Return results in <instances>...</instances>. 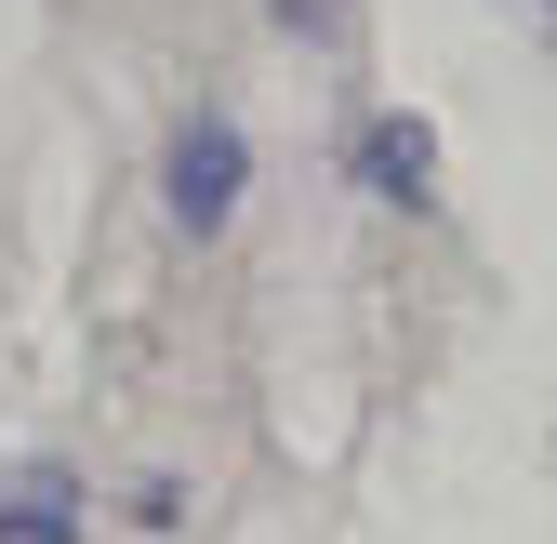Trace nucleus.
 Listing matches in <instances>:
<instances>
[{"label": "nucleus", "instance_id": "nucleus-1", "mask_svg": "<svg viewBox=\"0 0 557 544\" xmlns=\"http://www.w3.org/2000/svg\"><path fill=\"white\" fill-rule=\"evenodd\" d=\"M173 213H186L199 239L239 213V120H186V133H173Z\"/></svg>", "mask_w": 557, "mask_h": 544}, {"label": "nucleus", "instance_id": "nucleus-3", "mask_svg": "<svg viewBox=\"0 0 557 544\" xmlns=\"http://www.w3.org/2000/svg\"><path fill=\"white\" fill-rule=\"evenodd\" d=\"M425 160H438V147H425V120H385L372 147H359V173H372L385 199H411V186H425Z\"/></svg>", "mask_w": 557, "mask_h": 544}, {"label": "nucleus", "instance_id": "nucleus-2", "mask_svg": "<svg viewBox=\"0 0 557 544\" xmlns=\"http://www.w3.org/2000/svg\"><path fill=\"white\" fill-rule=\"evenodd\" d=\"M81 531V505H66V479L40 465V479H14V505H0V544H66Z\"/></svg>", "mask_w": 557, "mask_h": 544}]
</instances>
